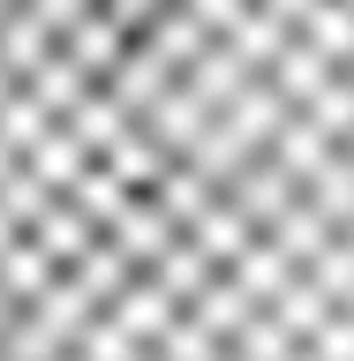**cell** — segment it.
<instances>
[{
	"label": "cell",
	"mask_w": 354,
	"mask_h": 361,
	"mask_svg": "<svg viewBox=\"0 0 354 361\" xmlns=\"http://www.w3.org/2000/svg\"><path fill=\"white\" fill-rule=\"evenodd\" d=\"M0 361H354V0H0Z\"/></svg>",
	"instance_id": "obj_1"
}]
</instances>
